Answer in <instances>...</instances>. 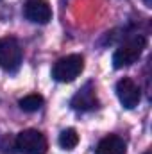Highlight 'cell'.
<instances>
[{
    "label": "cell",
    "mask_w": 152,
    "mask_h": 154,
    "mask_svg": "<svg viewBox=\"0 0 152 154\" xmlns=\"http://www.w3.org/2000/svg\"><path fill=\"white\" fill-rule=\"evenodd\" d=\"M77 143H79V134H77L75 129L68 127V129H65V131L59 134V145H61L63 149L70 151V149L77 147Z\"/></svg>",
    "instance_id": "30bf717a"
},
{
    "label": "cell",
    "mask_w": 152,
    "mask_h": 154,
    "mask_svg": "<svg viewBox=\"0 0 152 154\" xmlns=\"http://www.w3.org/2000/svg\"><path fill=\"white\" fill-rule=\"evenodd\" d=\"M84 70V57L79 54H70L61 57L54 68H52V77L57 82H72L81 75V72Z\"/></svg>",
    "instance_id": "7a4b0ae2"
},
{
    "label": "cell",
    "mask_w": 152,
    "mask_h": 154,
    "mask_svg": "<svg viewBox=\"0 0 152 154\" xmlns=\"http://www.w3.org/2000/svg\"><path fill=\"white\" fill-rule=\"evenodd\" d=\"M20 108L23 109V111H27V113H34V111H38L39 108L43 106V97L41 95H36V93H32V95H27V97H23V99H20Z\"/></svg>",
    "instance_id": "9c48e42d"
},
{
    "label": "cell",
    "mask_w": 152,
    "mask_h": 154,
    "mask_svg": "<svg viewBox=\"0 0 152 154\" xmlns=\"http://www.w3.org/2000/svg\"><path fill=\"white\" fill-rule=\"evenodd\" d=\"M23 14L29 22L45 25L52 20V9L47 0H27L23 5Z\"/></svg>",
    "instance_id": "8992f818"
},
{
    "label": "cell",
    "mask_w": 152,
    "mask_h": 154,
    "mask_svg": "<svg viewBox=\"0 0 152 154\" xmlns=\"http://www.w3.org/2000/svg\"><path fill=\"white\" fill-rule=\"evenodd\" d=\"M145 45H147V39L143 36H134L127 39L125 43H122L113 54V66L116 70H120V68L134 65L141 57Z\"/></svg>",
    "instance_id": "6da1fadb"
},
{
    "label": "cell",
    "mask_w": 152,
    "mask_h": 154,
    "mask_svg": "<svg viewBox=\"0 0 152 154\" xmlns=\"http://www.w3.org/2000/svg\"><path fill=\"white\" fill-rule=\"evenodd\" d=\"M70 106L75 109V111H91V109H97L99 108V99H97V93H95V88L91 82L84 84L70 102Z\"/></svg>",
    "instance_id": "52a82bcc"
},
{
    "label": "cell",
    "mask_w": 152,
    "mask_h": 154,
    "mask_svg": "<svg viewBox=\"0 0 152 154\" xmlns=\"http://www.w3.org/2000/svg\"><path fill=\"white\" fill-rule=\"evenodd\" d=\"M127 152V143L123 142V138L109 134L106 138H102L95 149V154H125Z\"/></svg>",
    "instance_id": "ba28073f"
},
{
    "label": "cell",
    "mask_w": 152,
    "mask_h": 154,
    "mask_svg": "<svg viewBox=\"0 0 152 154\" xmlns=\"http://www.w3.org/2000/svg\"><path fill=\"white\" fill-rule=\"evenodd\" d=\"M143 2H145V5H147V7H152V0H143Z\"/></svg>",
    "instance_id": "8fae6325"
},
{
    "label": "cell",
    "mask_w": 152,
    "mask_h": 154,
    "mask_svg": "<svg viewBox=\"0 0 152 154\" xmlns=\"http://www.w3.org/2000/svg\"><path fill=\"white\" fill-rule=\"evenodd\" d=\"M116 95H118V100L122 102V106L127 108V109L136 108L141 100L140 86L129 77H123L116 82Z\"/></svg>",
    "instance_id": "5b68a950"
},
{
    "label": "cell",
    "mask_w": 152,
    "mask_h": 154,
    "mask_svg": "<svg viewBox=\"0 0 152 154\" xmlns=\"http://www.w3.org/2000/svg\"><path fill=\"white\" fill-rule=\"evenodd\" d=\"M22 63V47L13 36L0 38V68L5 72H16Z\"/></svg>",
    "instance_id": "277c9868"
},
{
    "label": "cell",
    "mask_w": 152,
    "mask_h": 154,
    "mask_svg": "<svg viewBox=\"0 0 152 154\" xmlns=\"http://www.w3.org/2000/svg\"><path fill=\"white\" fill-rule=\"evenodd\" d=\"M14 147L20 154H45L48 149V142L43 133L38 129H25L18 133L14 140Z\"/></svg>",
    "instance_id": "3957f363"
},
{
    "label": "cell",
    "mask_w": 152,
    "mask_h": 154,
    "mask_svg": "<svg viewBox=\"0 0 152 154\" xmlns=\"http://www.w3.org/2000/svg\"><path fill=\"white\" fill-rule=\"evenodd\" d=\"M145 154H152V152H150V151H147V152H145Z\"/></svg>",
    "instance_id": "7c38bea8"
}]
</instances>
